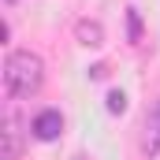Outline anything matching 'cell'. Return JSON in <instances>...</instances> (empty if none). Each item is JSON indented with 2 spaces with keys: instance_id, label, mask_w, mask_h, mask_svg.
<instances>
[{
  "instance_id": "obj_1",
  "label": "cell",
  "mask_w": 160,
  "mask_h": 160,
  "mask_svg": "<svg viewBox=\"0 0 160 160\" xmlns=\"http://www.w3.org/2000/svg\"><path fill=\"white\" fill-rule=\"evenodd\" d=\"M4 86L11 97H34L45 86V60L30 48H19L4 63Z\"/></svg>"
},
{
  "instance_id": "obj_2",
  "label": "cell",
  "mask_w": 160,
  "mask_h": 160,
  "mask_svg": "<svg viewBox=\"0 0 160 160\" xmlns=\"http://www.w3.org/2000/svg\"><path fill=\"white\" fill-rule=\"evenodd\" d=\"M30 134H34L38 142H56V138L63 134V116H60L56 108L38 112V116H34V123H30Z\"/></svg>"
},
{
  "instance_id": "obj_3",
  "label": "cell",
  "mask_w": 160,
  "mask_h": 160,
  "mask_svg": "<svg viewBox=\"0 0 160 160\" xmlns=\"http://www.w3.org/2000/svg\"><path fill=\"white\" fill-rule=\"evenodd\" d=\"M142 153L157 157L160 153V101L153 104V112L145 116V134H142Z\"/></svg>"
},
{
  "instance_id": "obj_4",
  "label": "cell",
  "mask_w": 160,
  "mask_h": 160,
  "mask_svg": "<svg viewBox=\"0 0 160 160\" xmlns=\"http://www.w3.org/2000/svg\"><path fill=\"white\" fill-rule=\"evenodd\" d=\"M75 41L86 45V48H101L104 45V26L97 19H78L75 22Z\"/></svg>"
},
{
  "instance_id": "obj_5",
  "label": "cell",
  "mask_w": 160,
  "mask_h": 160,
  "mask_svg": "<svg viewBox=\"0 0 160 160\" xmlns=\"http://www.w3.org/2000/svg\"><path fill=\"white\" fill-rule=\"evenodd\" d=\"M8 160H19V123L8 116Z\"/></svg>"
},
{
  "instance_id": "obj_6",
  "label": "cell",
  "mask_w": 160,
  "mask_h": 160,
  "mask_svg": "<svg viewBox=\"0 0 160 160\" xmlns=\"http://www.w3.org/2000/svg\"><path fill=\"white\" fill-rule=\"evenodd\" d=\"M108 112H112V116H123V112H127V93H123V89H112V93H108Z\"/></svg>"
},
{
  "instance_id": "obj_7",
  "label": "cell",
  "mask_w": 160,
  "mask_h": 160,
  "mask_svg": "<svg viewBox=\"0 0 160 160\" xmlns=\"http://www.w3.org/2000/svg\"><path fill=\"white\" fill-rule=\"evenodd\" d=\"M142 34V22H138V11H130V41H138Z\"/></svg>"
},
{
  "instance_id": "obj_8",
  "label": "cell",
  "mask_w": 160,
  "mask_h": 160,
  "mask_svg": "<svg viewBox=\"0 0 160 160\" xmlns=\"http://www.w3.org/2000/svg\"><path fill=\"white\" fill-rule=\"evenodd\" d=\"M89 75H93V78H104V75H108V67H104V63H97V67H89Z\"/></svg>"
},
{
  "instance_id": "obj_9",
  "label": "cell",
  "mask_w": 160,
  "mask_h": 160,
  "mask_svg": "<svg viewBox=\"0 0 160 160\" xmlns=\"http://www.w3.org/2000/svg\"><path fill=\"white\" fill-rule=\"evenodd\" d=\"M71 160H86V157H82V153H78V157H71Z\"/></svg>"
},
{
  "instance_id": "obj_10",
  "label": "cell",
  "mask_w": 160,
  "mask_h": 160,
  "mask_svg": "<svg viewBox=\"0 0 160 160\" xmlns=\"http://www.w3.org/2000/svg\"><path fill=\"white\" fill-rule=\"evenodd\" d=\"M8 4H11V0H8Z\"/></svg>"
}]
</instances>
